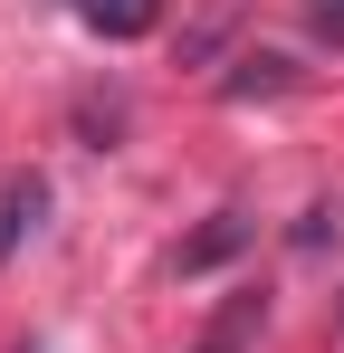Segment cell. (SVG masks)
I'll return each mask as SVG.
<instances>
[{"label": "cell", "instance_id": "2", "mask_svg": "<svg viewBox=\"0 0 344 353\" xmlns=\"http://www.w3.org/2000/svg\"><path fill=\"white\" fill-rule=\"evenodd\" d=\"M39 210H48V191H39V181H10V201H0V248H19V239L39 230Z\"/></svg>", "mask_w": 344, "mask_h": 353}, {"label": "cell", "instance_id": "4", "mask_svg": "<svg viewBox=\"0 0 344 353\" xmlns=\"http://www.w3.org/2000/svg\"><path fill=\"white\" fill-rule=\"evenodd\" d=\"M229 248H239V220H220L211 239H191V248H182V268H211V258H229Z\"/></svg>", "mask_w": 344, "mask_h": 353}, {"label": "cell", "instance_id": "5", "mask_svg": "<svg viewBox=\"0 0 344 353\" xmlns=\"http://www.w3.org/2000/svg\"><path fill=\"white\" fill-rule=\"evenodd\" d=\"M306 10H316V19H325V29H344V0H306Z\"/></svg>", "mask_w": 344, "mask_h": 353}, {"label": "cell", "instance_id": "3", "mask_svg": "<svg viewBox=\"0 0 344 353\" xmlns=\"http://www.w3.org/2000/svg\"><path fill=\"white\" fill-rule=\"evenodd\" d=\"M249 325H258V296H239L220 325H211V344H201V353H239V344H249Z\"/></svg>", "mask_w": 344, "mask_h": 353}, {"label": "cell", "instance_id": "1", "mask_svg": "<svg viewBox=\"0 0 344 353\" xmlns=\"http://www.w3.org/2000/svg\"><path fill=\"white\" fill-rule=\"evenodd\" d=\"M77 19L106 29V39H144L153 29V0H77Z\"/></svg>", "mask_w": 344, "mask_h": 353}]
</instances>
